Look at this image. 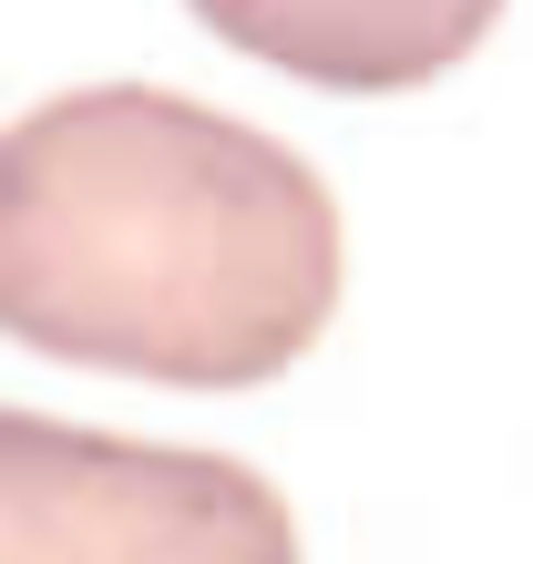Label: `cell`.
<instances>
[{
  "label": "cell",
  "instance_id": "obj_3",
  "mask_svg": "<svg viewBox=\"0 0 533 564\" xmlns=\"http://www.w3.org/2000/svg\"><path fill=\"white\" fill-rule=\"evenodd\" d=\"M185 11L318 93H411L452 73L503 0H185Z\"/></svg>",
  "mask_w": 533,
  "mask_h": 564
},
{
  "label": "cell",
  "instance_id": "obj_1",
  "mask_svg": "<svg viewBox=\"0 0 533 564\" xmlns=\"http://www.w3.org/2000/svg\"><path fill=\"white\" fill-rule=\"evenodd\" d=\"M339 308L318 164L164 83L52 93L0 134V328L42 359L257 390Z\"/></svg>",
  "mask_w": 533,
  "mask_h": 564
},
{
  "label": "cell",
  "instance_id": "obj_2",
  "mask_svg": "<svg viewBox=\"0 0 533 564\" xmlns=\"http://www.w3.org/2000/svg\"><path fill=\"white\" fill-rule=\"evenodd\" d=\"M0 564H297V523L237 452L0 401Z\"/></svg>",
  "mask_w": 533,
  "mask_h": 564
}]
</instances>
